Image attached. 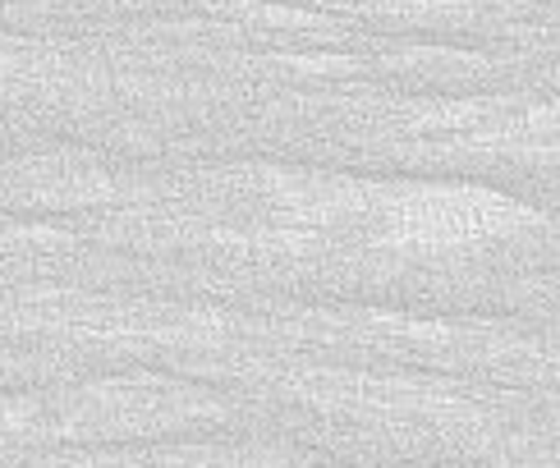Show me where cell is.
<instances>
[{
  "label": "cell",
  "instance_id": "obj_1",
  "mask_svg": "<svg viewBox=\"0 0 560 468\" xmlns=\"http://www.w3.org/2000/svg\"><path fill=\"white\" fill-rule=\"evenodd\" d=\"M542 217L492 184H368L359 225L390 253L451 257L505 244L533 230Z\"/></svg>",
  "mask_w": 560,
  "mask_h": 468
},
{
  "label": "cell",
  "instance_id": "obj_2",
  "mask_svg": "<svg viewBox=\"0 0 560 468\" xmlns=\"http://www.w3.org/2000/svg\"><path fill=\"white\" fill-rule=\"evenodd\" d=\"M37 423V405L33 400H14V395H0V441L33 432Z\"/></svg>",
  "mask_w": 560,
  "mask_h": 468
}]
</instances>
